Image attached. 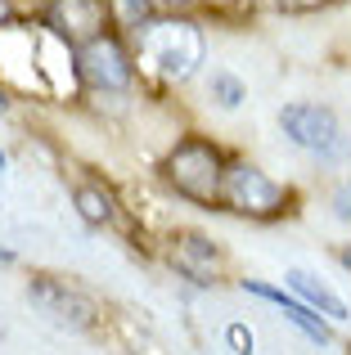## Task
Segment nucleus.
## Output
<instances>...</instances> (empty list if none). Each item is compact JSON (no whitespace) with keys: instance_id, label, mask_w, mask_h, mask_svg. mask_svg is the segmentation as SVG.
<instances>
[{"instance_id":"obj_12","label":"nucleus","mask_w":351,"mask_h":355,"mask_svg":"<svg viewBox=\"0 0 351 355\" xmlns=\"http://www.w3.org/2000/svg\"><path fill=\"white\" fill-rule=\"evenodd\" d=\"M207 95L216 99L221 108H239L248 99V90H243V81L234 77V72H212V81H207Z\"/></svg>"},{"instance_id":"obj_11","label":"nucleus","mask_w":351,"mask_h":355,"mask_svg":"<svg viewBox=\"0 0 351 355\" xmlns=\"http://www.w3.org/2000/svg\"><path fill=\"white\" fill-rule=\"evenodd\" d=\"M72 202H77V216L86 225H113V216H117V198L104 184H77Z\"/></svg>"},{"instance_id":"obj_13","label":"nucleus","mask_w":351,"mask_h":355,"mask_svg":"<svg viewBox=\"0 0 351 355\" xmlns=\"http://www.w3.org/2000/svg\"><path fill=\"white\" fill-rule=\"evenodd\" d=\"M108 14H113L126 32H140V27L149 23V14H153V0H113Z\"/></svg>"},{"instance_id":"obj_1","label":"nucleus","mask_w":351,"mask_h":355,"mask_svg":"<svg viewBox=\"0 0 351 355\" xmlns=\"http://www.w3.org/2000/svg\"><path fill=\"white\" fill-rule=\"evenodd\" d=\"M203 32L189 18H149L135 32V63L158 81H189L203 63Z\"/></svg>"},{"instance_id":"obj_2","label":"nucleus","mask_w":351,"mask_h":355,"mask_svg":"<svg viewBox=\"0 0 351 355\" xmlns=\"http://www.w3.org/2000/svg\"><path fill=\"white\" fill-rule=\"evenodd\" d=\"M162 175L180 198L198 202V207H216L221 202V180H225V153H221L212 139L189 135L167 153Z\"/></svg>"},{"instance_id":"obj_3","label":"nucleus","mask_w":351,"mask_h":355,"mask_svg":"<svg viewBox=\"0 0 351 355\" xmlns=\"http://www.w3.org/2000/svg\"><path fill=\"white\" fill-rule=\"evenodd\" d=\"M221 202H225L230 211H239V216H252V220H280L284 211H289V189L284 184H275L271 175L262 171V166L243 162V157H234V162H225V180H221Z\"/></svg>"},{"instance_id":"obj_15","label":"nucleus","mask_w":351,"mask_h":355,"mask_svg":"<svg viewBox=\"0 0 351 355\" xmlns=\"http://www.w3.org/2000/svg\"><path fill=\"white\" fill-rule=\"evenodd\" d=\"M334 216L338 220H351V180H343L334 189Z\"/></svg>"},{"instance_id":"obj_17","label":"nucleus","mask_w":351,"mask_h":355,"mask_svg":"<svg viewBox=\"0 0 351 355\" xmlns=\"http://www.w3.org/2000/svg\"><path fill=\"white\" fill-rule=\"evenodd\" d=\"M158 5H167V9H189L194 0H158Z\"/></svg>"},{"instance_id":"obj_21","label":"nucleus","mask_w":351,"mask_h":355,"mask_svg":"<svg viewBox=\"0 0 351 355\" xmlns=\"http://www.w3.org/2000/svg\"><path fill=\"white\" fill-rule=\"evenodd\" d=\"M0 108H5V95H0Z\"/></svg>"},{"instance_id":"obj_14","label":"nucleus","mask_w":351,"mask_h":355,"mask_svg":"<svg viewBox=\"0 0 351 355\" xmlns=\"http://www.w3.org/2000/svg\"><path fill=\"white\" fill-rule=\"evenodd\" d=\"M280 14H316V9H325V5H334V0H271Z\"/></svg>"},{"instance_id":"obj_5","label":"nucleus","mask_w":351,"mask_h":355,"mask_svg":"<svg viewBox=\"0 0 351 355\" xmlns=\"http://www.w3.org/2000/svg\"><path fill=\"white\" fill-rule=\"evenodd\" d=\"M27 302H32L50 324H59V329H68V333H86V329L99 324V306L90 302L81 288H72L68 279L36 275L32 284H27Z\"/></svg>"},{"instance_id":"obj_7","label":"nucleus","mask_w":351,"mask_h":355,"mask_svg":"<svg viewBox=\"0 0 351 355\" xmlns=\"http://www.w3.org/2000/svg\"><path fill=\"white\" fill-rule=\"evenodd\" d=\"M108 18L113 14H108L104 0H50V9H45L50 32L68 45H86V41H95V36H104Z\"/></svg>"},{"instance_id":"obj_10","label":"nucleus","mask_w":351,"mask_h":355,"mask_svg":"<svg viewBox=\"0 0 351 355\" xmlns=\"http://www.w3.org/2000/svg\"><path fill=\"white\" fill-rule=\"evenodd\" d=\"M284 284L293 288V293L302 297V306H311L316 315H325L329 324H343L347 320V302L334 293V288L325 284V279H316L311 270H302V266H293L289 275H284Z\"/></svg>"},{"instance_id":"obj_4","label":"nucleus","mask_w":351,"mask_h":355,"mask_svg":"<svg viewBox=\"0 0 351 355\" xmlns=\"http://www.w3.org/2000/svg\"><path fill=\"white\" fill-rule=\"evenodd\" d=\"M284 135L293 139L298 148L316 153L320 162H351V135L343 130L334 108L325 104H289L280 113Z\"/></svg>"},{"instance_id":"obj_20","label":"nucleus","mask_w":351,"mask_h":355,"mask_svg":"<svg viewBox=\"0 0 351 355\" xmlns=\"http://www.w3.org/2000/svg\"><path fill=\"white\" fill-rule=\"evenodd\" d=\"M0 175H5V153H0Z\"/></svg>"},{"instance_id":"obj_8","label":"nucleus","mask_w":351,"mask_h":355,"mask_svg":"<svg viewBox=\"0 0 351 355\" xmlns=\"http://www.w3.org/2000/svg\"><path fill=\"white\" fill-rule=\"evenodd\" d=\"M167 261H171L176 275L189 279V284H216L221 266H225L221 248L207 234H176L171 248H167Z\"/></svg>"},{"instance_id":"obj_22","label":"nucleus","mask_w":351,"mask_h":355,"mask_svg":"<svg viewBox=\"0 0 351 355\" xmlns=\"http://www.w3.org/2000/svg\"><path fill=\"white\" fill-rule=\"evenodd\" d=\"M0 333H5V324H0Z\"/></svg>"},{"instance_id":"obj_19","label":"nucleus","mask_w":351,"mask_h":355,"mask_svg":"<svg viewBox=\"0 0 351 355\" xmlns=\"http://www.w3.org/2000/svg\"><path fill=\"white\" fill-rule=\"evenodd\" d=\"M0 261H14V252H9V248H0Z\"/></svg>"},{"instance_id":"obj_18","label":"nucleus","mask_w":351,"mask_h":355,"mask_svg":"<svg viewBox=\"0 0 351 355\" xmlns=\"http://www.w3.org/2000/svg\"><path fill=\"white\" fill-rule=\"evenodd\" d=\"M338 261H343V266L351 270V243H347V248H343V252H338Z\"/></svg>"},{"instance_id":"obj_16","label":"nucleus","mask_w":351,"mask_h":355,"mask_svg":"<svg viewBox=\"0 0 351 355\" xmlns=\"http://www.w3.org/2000/svg\"><path fill=\"white\" fill-rule=\"evenodd\" d=\"M9 18H14V5H9V0H0V27H5Z\"/></svg>"},{"instance_id":"obj_9","label":"nucleus","mask_w":351,"mask_h":355,"mask_svg":"<svg viewBox=\"0 0 351 355\" xmlns=\"http://www.w3.org/2000/svg\"><path fill=\"white\" fill-rule=\"evenodd\" d=\"M243 293H252V297H262V302L280 306L284 320H289L293 329H302L311 342H320V347H329V342H334V329H329V320H325V315H316L311 306H302L298 297L280 293V288H266V284H252V279H243Z\"/></svg>"},{"instance_id":"obj_6","label":"nucleus","mask_w":351,"mask_h":355,"mask_svg":"<svg viewBox=\"0 0 351 355\" xmlns=\"http://www.w3.org/2000/svg\"><path fill=\"white\" fill-rule=\"evenodd\" d=\"M77 72H81V81L95 86V90H126L131 77H135V63H131V54L122 50V41H117L113 32H104V36H95V41H86L77 50Z\"/></svg>"}]
</instances>
